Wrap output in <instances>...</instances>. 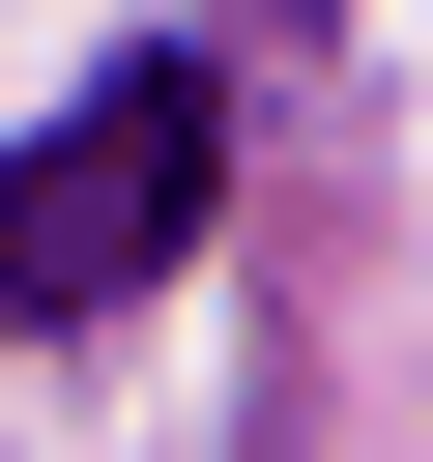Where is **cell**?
<instances>
[{"label":"cell","instance_id":"1","mask_svg":"<svg viewBox=\"0 0 433 462\" xmlns=\"http://www.w3.org/2000/svg\"><path fill=\"white\" fill-rule=\"evenodd\" d=\"M202 202H231V87H202V58H115L58 144H0V318H115V289H173Z\"/></svg>","mask_w":433,"mask_h":462}]
</instances>
